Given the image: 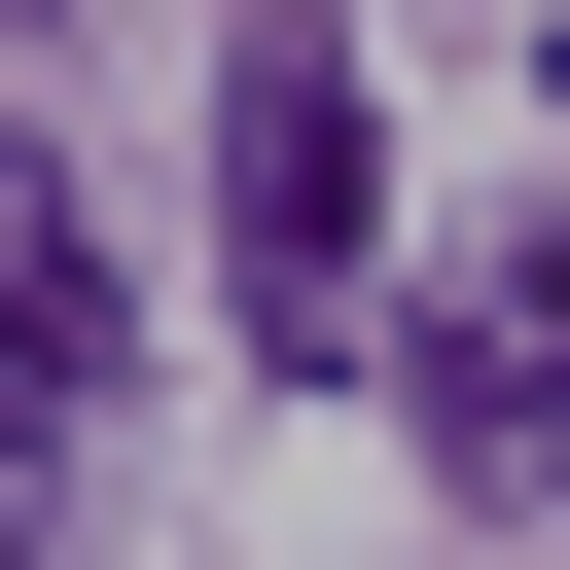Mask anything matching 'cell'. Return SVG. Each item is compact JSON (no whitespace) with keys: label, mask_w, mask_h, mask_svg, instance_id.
I'll return each mask as SVG.
<instances>
[{"label":"cell","mask_w":570,"mask_h":570,"mask_svg":"<svg viewBox=\"0 0 570 570\" xmlns=\"http://www.w3.org/2000/svg\"><path fill=\"white\" fill-rule=\"evenodd\" d=\"M107 356H142V321H107V214H71V142L0 107V463H36V428H107Z\"/></svg>","instance_id":"cell-3"},{"label":"cell","mask_w":570,"mask_h":570,"mask_svg":"<svg viewBox=\"0 0 570 570\" xmlns=\"http://www.w3.org/2000/svg\"><path fill=\"white\" fill-rule=\"evenodd\" d=\"M392 392H428V463H463V499H534V463H570V214L428 249V285H392Z\"/></svg>","instance_id":"cell-2"},{"label":"cell","mask_w":570,"mask_h":570,"mask_svg":"<svg viewBox=\"0 0 570 570\" xmlns=\"http://www.w3.org/2000/svg\"><path fill=\"white\" fill-rule=\"evenodd\" d=\"M214 285H249V356H356L392 321V107H356V36H249L214 71Z\"/></svg>","instance_id":"cell-1"},{"label":"cell","mask_w":570,"mask_h":570,"mask_svg":"<svg viewBox=\"0 0 570 570\" xmlns=\"http://www.w3.org/2000/svg\"><path fill=\"white\" fill-rule=\"evenodd\" d=\"M0 570H36V463H0Z\"/></svg>","instance_id":"cell-4"},{"label":"cell","mask_w":570,"mask_h":570,"mask_svg":"<svg viewBox=\"0 0 570 570\" xmlns=\"http://www.w3.org/2000/svg\"><path fill=\"white\" fill-rule=\"evenodd\" d=\"M0 36H36V0H0Z\"/></svg>","instance_id":"cell-5"}]
</instances>
